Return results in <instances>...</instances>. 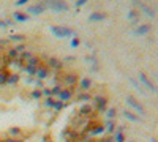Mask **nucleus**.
Wrapping results in <instances>:
<instances>
[{
	"label": "nucleus",
	"mask_w": 158,
	"mask_h": 142,
	"mask_svg": "<svg viewBox=\"0 0 158 142\" xmlns=\"http://www.w3.org/2000/svg\"><path fill=\"white\" fill-rule=\"evenodd\" d=\"M108 130L109 131H114V123L112 122H108Z\"/></svg>",
	"instance_id": "obj_31"
},
{
	"label": "nucleus",
	"mask_w": 158,
	"mask_h": 142,
	"mask_svg": "<svg viewBox=\"0 0 158 142\" xmlns=\"http://www.w3.org/2000/svg\"><path fill=\"white\" fill-rule=\"evenodd\" d=\"M108 115H109V117L112 119L114 115H115V111H114V109H109V111H108Z\"/></svg>",
	"instance_id": "obj_32"
},
{
	"label": "nucleus",
	"mask_w": 158,
	"mask_h": 142,
	"mask_svg": "<svg viewBox=\"0 0 158 142\" xmlns=\"http://www.w3.org/2000/svg\"><path fill=\"white\" fill-rule=\"evenodd\" d=\"M18 81H19V74L10 73V76H8V81H6V84H8V85H13V84H16Z\"/></svg>",
	"instance_id": "obj_15"
},
{
	"label": "nucleus",
	"mask_w": 158,
	"mask_h": 142,
	"mask_svg": "<svg viewBox=\"0 0 158 142\" xmlns=\"http://www.w3.org/2000/svg\"><path fill=\"white\" fill-rule=\"evenodd\" d=\"M10 40H11V41H19V43H24V41H25V38H24V35H11V36H10Z\"/></svg>",
	"instance_id": "obj_18"
},
{
	"label": "nucleus",
	"mask_w": 158,
	"mask_h": 142,
	"mask_svg": "<svg viewBox=\"0 0 158 142\" xmlns=\"http://www.w3.org/2000/svg\"><path fill=\"white\" fill-rule=\"evenodd\" d=\"M150 142H158V140H155V139H152V140H150Z\"/></svg>",
	"instance_id": "obj_33"
},
{
	"label": "nucleus",
	"mask_w": 158,
	"mask_h": 142,
	"mask_svg": "<svg viewBox=\"0 0 158 142\" xmlns=\"http://www.w3.org/2000/svg\"><path fill=\"white\" fill-rule=\"evenodd\" d=\"M27 3H29V0H18L16 6H22V5H27Z\"/></svg>",
	"instance_id": "obj_29"
},
{
	"label": "nucleus",
	"mask_w": 158,
	"mask_h": 142,
	"mask_svg": "<svg viewBox=\"0 0 158 142\" xmlns=\"http://www.w3.org/2000/svg\"><path fill=\"white\" fill-rule=\"evenodd\" d=\"M13 19L18 21V22H27L30 19V16L27 14V13H21V11H15L13 13Z\"/></svg>",
	"instance_id": "obj_10"
},
{
	"label": "nucleus",
	"mask_w": 158,
	"mask_h": 142,
	"mask_svg": "<svg viewBox=\"0 0 158 142\" xmlns=\"http://www.w3.org/2000/svg\"><path fill=\"white\" fill-rule=\"evenodd\" d=\"M136 16H138V14H136L135 10H131V11L128 13V19H135V24H136Z\"/></svg>",
	"instance_id": "obj_26"
},
{
	"label": "nucleus",
	"mask_w": 158,
	"mask_h": 142,
	"mask_svg": "<svg viewBox=\"0 0 158 142\" xmlns=\"http://www.w3.org/2000/svg\"><path fill=\"white\" fill-rule=\"evenodd\" d=\"M87 2H89V0H77V2H76V10H77V8H81L82 5H85Z\"/></svg>",
	"instance_id": "obj_28"
},
{
	"label": "nucleus",
	"mask_w": 158,
	"mask_h": 142,
	"mask_svg": "<svg viewBox=\"0 0 158 142\" xmlns=\"http://www.w3.org/2000/svg\"><path fill=\"white\" fill-rule=\"evenodd\" d=\"M25 11L32 13V14H43V13L46 11V6H44L43 3H36V5L27 6V10H25Z\"/></svg>",
	"instance_id": "obj_7"
},
{
	"label": "nucleus",
	"mask_w": 158,
	"mask_h": 142,
	"mask_svg": "<svg viewBox=\"0 0 158 142\" xmlns=\"http://www.w3.org/2000/svg\"><path fill=\"white\" fill-rule=\"evenodd\" d=\"M48 65H49V68L62 70V68H63V62H60V60H59V59H56V57H51V59L48 60Z\"/></svg>",
	"instance_id": "obj_11"
},
{
	"label": "nucleus",
	"mask_w": 158,
	"mask_h": 142,
	"mask_svg": "<svg viewBox=\"0 0 158 142\" xmlns=\"http://www.w3.org/2000/svg\"><path fill=\"white\" fill-rule=\"evenodd\" d=\"M41 96H43V92H41V90H33V93H32V98L38 99V98H41Z\"/></svg>",
	"instance_id": "obj_23"
},
{
	"label": "nucleus",
	"mask_w": 158,
	"mask_h": 142,
	"mask_svg": "<svg viewBox=\"0 0 158 142\" xmlns=\"http://www.w3.org/2000/svg\"><path fill=\"white\" fill-rule=\"evenodd\" d=\"M79 87H81V90H89L92 87V81L89 79V77H84V79H79Z\"/></svg>",
	"instance_id": "obj_14"
},
{
	"label": "nucleus",
	"mask_w": 158,
	"mask_h": 142,
	"mask_svg": "<svg viewBox=\"0 0 158 142\" xmlns=\"http://www.w3.org/2000/svg\"><path fill=\"white\" fill-rule=\"evenodd\" d=\"M123 115H125V117H127L128 120H131V122H139V117H138V115L131 114L130 111H125V112H123Z\"/></svg>",
	"instance_id": "obj_17"
},
{
	"label": "nucleus",
	"mask_w": 158,
	"mask_h": 142,
	"mask_svg": "<svg viewBox=\"0 0 158 142\" xmlns=\"http://www.w3.org/2000/svg\"><path fill=\"white\" fill-rule=\"evenodd\" d=\"M149 32H150V25L149 24H142V25H139V27L135 30V35H146Z\"/></svg>",
	"instance_id": "obj_12"
},
{
	"label": "nucleus",
	"mask_w": 158,
	"mask_h": 142,
	"mask_svg": "<svg viewBox=\"0 0 158 142\" xmlns=\"http://www.w3.org/2000/svg\"><path fill=\"white\" fill-rule=\"evenodd\" d=\"M141 8H142L144 11H146V13H147V14L150 16V18H153V16H155V13L152 11V8H149L147 5H144V3H141Z\"/></svg>",
	"instance_id": "obj_19"
},
{
	"label": "nucleus",
	"mask_w": 158,
	"mask_h": 142,
	"mask_svg": "<svg viewBox=\"0 0 158 142\" xmlns=\"http://www.w3.org/2000/svg\"><path fill=\"white\" fill-rule=\"evenodd\" d=\"M95 103H97V106H98L100 111H104V109H106V106H108V99L103 98V96H97L95 98Z\"/></svg>",
	"instance_id": "obj_13"
},
{
	"label": "nucleus",
	"mask_w": 158,
	"mask_h": 142,
	"mask_svg": "<svg viewBox=\"0 0 158 142\" xmlns=\"http://www.w3.org/2000/svg\"><path fill=\"white\" fill-rule=\"evenodd\" d=\"M51 33L57 38H71L74 36V30L70 27H63V25H54L51 27Z\"/></svg>",
	"instance_id": "obj_2"
},
{
	"label": "nucleus",
	"mask_w": 158,
	"mask_h": 142,
	"mask_svg": "<svg viewBox=\"0 0 158 142\" xmlns=\"http://www.w3.org/2000/svg\"><path fill=\"white\" fill-rule=\"evenodd\" d=\"M114 140H115V142H123V140H125L123 133H122V131H117V133H115V136H114Z\"/></svg>",
	"instance_id": "obj_21"
},
{
	"label": "nucleus",
	"mask_w": 158,
	"mask_h": 142,
	"mask_svg": "<svg viewBox=\"0 0 158 142\" xmlns=\"http://www.w3.org/2000/svg\"><path fill=\"white\" fill-rule=\"evenodd\" d=\"M8 57H11V59H19V52H18L15 47H13V49L8 51Z\"/></svg>",
	"instance_id": "obj_20"
},
{
	"label": "nucleus",
	"mask_w": 158,
	"mask_h": 142,
	"mask_svg": "<svg viewBox=\"0 0 158 142\" xmlns=\"http://www.w3.org/2000/svg\"><path fill=\"white\" fill-rule=\"evenodd\" d=\"M139 81H141L144 85H146L149 90H152V92H156V87L150 82V79H149V77H147L146 74H144V73H141V74H139Z\"/></svg>",
	"instance_id": "obj_9"
},
{
	"label": "nucleus",
	"mask_w": 158,
	"mask_h": 142,
	"mask_svg": "<svg viewBox=\"0 0 158 142\" xmlns=\"http://www.w3.org/2000/svg\"><path fill=\"white\" fill-rule=\"evenodd\" d=\"M46 8L52 10L54 13H67L70 11V5L65 0H43L41 2Z\"/></svg>",
	"instance_id": "obj_1"
},
{
	"label": "nucleus",
	"mask_w": 158,
	"mask_h": 142,
	"mask_svg": "<svg viewBox=\"0 0 158 142\" xmlns=\"http://www.w3.org/2000/svg\"><path fill=\"white\" fill-rule=\"evenodd\" d=\"M8 76H10V73H8V71H2V70H0V85L6 84V81H8Z\"/></svg>",
	"instance_id": "obj_16"
},
{
	"label": "nucleus",
	"mask_w": 158,
	"mask_h": 142,
	"mask_svg": "<svg viewBox=\"0 0 158 142\" xmlns=\"http://www.w3.org/2000/svg\"><path fill=\"white\" fill-rule=\"evenodd\" d=\"M0 51H2V44H0Z\"/></svg>",
	"instance_id": "obj_34"
},
{
	"label": "nucleus",
	"mask_w": 158,
	"mask_h": 142,
	"mask_svg": "<svg viewBox=\"0 0 158 142\" xmlns=\"http://www.w3.org/2000/svg\"><path fill=\"white\" fill-rule=\"evenodd\" d=\"M57 96H59V101L67 103V101H70V99L73 98V92H71L70 88H62V90H60V93H59Z\"/></svg>",
	"instance_id": "obj_6"
},
{
	"label": "nucleus",
	"mask_w": 158,
	"mask_h": 142,
	"mask_svg": "<svg viewBox=\"0 0 158 142\" xmlns=\"http://www.w3.org/2000/svg\"><path fill=\"white\" fill-rule=\"evenodd\" d=\"M77 98L81 99V101H89V99H90V95H87V93H81V95H77Z\"/></svg>",
	"instance_id": "obj_25"
},
{
	"label": "nucleus",
	"mask_w": 158,
	"mask_h": 142,
	"mask_svg": "<svg viewBox=\"0 0 158 142\" xmlns=\"http://www.w3.org/2000/svg\"><path fill=\"white\" fill-rule=\"evenodd\" d=\"M49 74V67H44V65H38L36 70H35V76L38 79H46Z\"/></svg>",
	"instance_id": "obj_5"
},
{
	"label": "nucleus",
	"mask_w": 158,
	"mask_h": 142,
	"mask_svg": "<svg viewBox=\"0 0 158 142\" xmlns=\"http://www.w3.org/2000/svg\"><path fill=\"white\" fill-rule=\"evenodd\" d=\"M79 44H81L79 38H77V36H73V40H71V46H73V47H76V46H79Z\"/></svg>",
	"instance_id": "obj_27"
},
{
	"label": "nucleus",
	"mask_w": 158,
	"mask_h": 142,
	"mask_svg": "<svg viewBox=\"0 0 158 142\" xmlns=\"http://www.w3.org/2000/svg\"><path fill=\"white\" fill-rule=\"evenodd\" d=\"M62 82L65 85H68V87H73L79 82V76L76 73H67V74L62 76Z\"/></svg>",
	"instance_id": "obj_3"
},
{
	"label": "nucleus",
	"mask_w": 158,
	"mask_h": 142,
	"mask_svg": "<svg viewBox=\"0 0 158 142\" xmlns=\"http://www.w3.org/2000/svg\"><path fill=\"white\" fill-rule=\"evenodd\" d=\"M21 128H11V130H10V134L11 136H15V137H18V136H21Z\"/></svg>",
	"instance_id": "obj_22"
},
{
	"label": "nucleus",
	"mask_w": 158,
	"mask_h": 142,
	"mask_svg": "<svg viewBox=\"0 0 158 142\" xmlns=\"http://www.w3.org/2000/svg\"><path fill=\"white\" fill-rule=\"evenodd\" d=\"M104 19H106V13H101V11H94L89 16L90 22H100V21H104Z\"/></svg>",
	"instance_id": "obj_8"
},
{
	"label": "nucleus",
	"mask_w": 158,
	"mask_h": 142,
	"mask_svg": "<svg viewBox=\"0 0 158 142\" xmlns=\"http://www.w3.org/2000/svg\"><path fill=\"white\" fill-rule=\"evenodd\" d=\"M127 103H128V104H130L131 108H133L138 114H146V111H144L142 104H141V103H138V99H136V98H133V96H128V98H127Z\"/></svg>",
	"instance_id": "obj_4"
},
{
	"label": "nucleus",
	"mask_w": 158,
	"mask_h": 142,
	"mask_svg": "<svg viewBox=\"0 0 158 142\" xmlns=\"http://www.w3.org/2000/svg\"><path fill=\"white\" fill-rule=\"evenodd\" d=\"M5 142H22L19 137H10V139H6Z\"/></svg>",
	"instance_id": "obj_30"
},
{
	"label": "nucleus",
	"mask_w": 158,
	"mask_h": 142,
	"mask_svg": "<svg viewBox=\"0 0 158 142\" xmlns=\"http://www.w3.org/2000/svg\"><path fill=\"white\" fill-rule=\"evenodd\" d=\"M13 22L11 21H5V19H0V27H10Z\"/></svg>",
	"instance_id": "obj_24"
}]
</instances>
